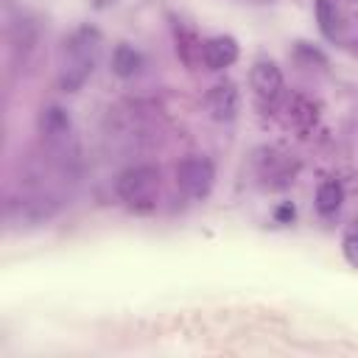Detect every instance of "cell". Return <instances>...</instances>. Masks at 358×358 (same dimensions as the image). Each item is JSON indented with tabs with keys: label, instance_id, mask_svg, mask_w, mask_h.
I'll return each mask as SVG.
<instances>
[{
	"label": "cell",
	"instance_id": "14",
	"mask_svg": "<svg viewBox=\"0 0 358 358\" xmlns=\"http://www.w3.org/2000/svg\"><path fill=\"white\" fill-rule=\"evenodd\" d=\"M316 22L327 39L336 36V6L330 0H316Z\"/></svg>",
	"mask_w": 358,
	"mask_h": 358
},
{
	"label": "cell",
	"instance_id": "2",
	"mask_svg": "<svg viewBox=\"0 0 358 358\" xmlns=\"http://www.w3.org/2000/svg\"><path fill=\"white\" fill-rule=\"evenodd\" d=\"M157 190H159V171L154 165H131V168L120 171L115 179L117 199L129 210H137V213L154 210Z\"/></svg>",
	"mask_w": 358,
	"mask_h": 358
},
{
	"label": "cell",
	"instance_id": "8",
	"mask_svg": "<svg viewBox=\"0 0 358 358\" xmlns=\"http://www.w3.org/2000/svg\"><path fill=\"white\" fill-rule=\"evenodd\" d=\"M238 39L229 36V34H218V36H210L204 42V67L207 70H227L229 64L238 62Z\"/></svg>",
	"mask_w": 358,
	"mask_h": 358
},
{
	"label": "cell",
	"instance_id": "15",
	"mask_svg": "<svg viewBox=\"0 0 358 358\" xmlns=\"http://www.w3.org/2000/svg\"><path fill=\"white\" fill-rule=\"evenodd\" d=\"M341 252H344V260H347L352 268H358V227L347 229V235H344V241H341Z\"/></svg>",
	"mask_w": 358,
	"mask_h": 358
},
{
	"label": "cell",
	"instance_id": "10",
	"mask_svg": "<svg viewBox=\"0 0 358 358\" xmlns=\"http://www.w3.org/2000/svg\"><path fill=\"white\" fill-rule=\"evenodd\" d=\"M341 201H344V187H341V182L327 179V182H322V185L316 187V210H319L322 215L338 213Z\"/></svg>",
	"mask_w": 358,
	"mask_h": 358
},
{
	"label": "cell",
	"instance_id": "1",
	"mask_svg": "<svg viewBox=\"0 0 358 358\" xmlns=\"http://www.w3.org/2000/svg\"><path fill=\"white\" fill-rule=\"evenodd\" d=\"M98 50H101V34L90 25L76 28L67 39H64V64L59 73V87L62 92H78L84 87V81L92 76L95 62H98Z\"/></svg>",
	"mask_w": 358,
	"mask_h": 358
},
{
	"label": "cell",
	"instance_id": "4",
	"mask_svg": "<svg viewBox=\"0 0 358 358\" xmlns=\"http://www.w3.org/2000/svg\"><path fill=\"white\" fill-rule=\"evenodd\" d=\"M213 185H215V165L207 157H185L176 165V187L187 199L193 201L207 199L213 193Z\"/></svg>",
	"mask_w": 358,
	"mask_h": 358
},
{
	"label": "cell",
	"instance_id": "6",
	"mask_svg": "<svg viewBox=\"0 0 358 358\" xmlns=\"http://www.w3.org/2000/svg\"><path fill=\"white\" fill-rule=\"evenodd\" d=\"M204 103H207V112H210L213 120H218V123H232V120L238 117V112H241L238 87H235L232 81H218V84L210 87Z\"/></svg>",
	"mask_w": 358,
	"mask_h": 358
},
{
	"label": "cell",
	"instance_id": "12",
	"mask_svg": "<svg viewBox=\"0 0 358 358\" xmlns=\"http://www.w3.org/2000/svg\"><path fill=\"white\" fill-rule=\"evenodd\" d=\"M36 45V25L31 20H20L14 22L11 28V48L14 50H22V56Z\"/></svg>",
	"mask_w": 358,
	"mask_h": 358
},
{
	"label": "cell",
	"instance_id": "7",
	"mask_svg": "<svg viewBox=\"0 0 358 358\" xmlns=\"http://www.w3.org/2000/svg\"><path fill=\"white\" fill-rule=\"evenodd\" d=\"M36 126H39V134H42V140L48 145H64L70 140V134H73V117L59 103H48L39 112Z\"/></svg>",
	"mask_w": 358,
	"mask_h": 358
},
{
	"label": "cell",
	"instance_id": "13",
	"mask_svg": "<svg viewBox=\"0 0 358 358\" xmlns=\"http://www.w3.org/2000/svg\"><path fill=\"white\" fill-rule=\"evenodd\" d=\"M291 117H294V123L302 131H308L316 123V106H313V101H308L305 95H294V101H291Z\"/></svg>",
	"mask_w": 358,
	"mask_h": 358
},
{
	"label": "cell",
	"instance_id": "9",
	"mask_svg": "<svg viewBox=\"0 0 358 358\" xmlns=\"http://www.w3.org/2000/svg\"><path fill=\"white\" fill-rule=\"evenodd\" d=\"M143 70V53L129 45V42H120L115 50H112V73L117 78H134L137 73Z\"/></svg>",
	"mask_w": 358,
	"mask_h": 358
},
{
	"label": "cell",
	"instance_id": "16",
	"mask_svg": "<svg viewBox=\"0 0 358 358\" xmlns=\"http://www.w3.org/2000/svg\"><path fill=\"white\" fill-rule=\"evenodd\" d=\"M296 56H299L305 64H324V62H327L324 53L316 50V48H310L308 42H296Z\"/></svg>",
	"mask_w": 358,
	"mask_h": 358
},
{
	"label": "cell",
	"instance_id": "17",
	"mask_svg": "<svg viewBox=\"0 0 358 358\" xmlns=\"http://www.w3.org/2000/svg\"><path fill=\"white\" fill-rule=\"evenodd\" d=\"M294 215H296V207H294L291 201H282V204L274 210L277 224H291V221H294Z\"/></svg>",
	"mask_w": 358,
	"mask_h": 358
},
{
	"label": "cell",
	"instance_id": "11",
	"mask_svg": "<svg viewBox=\"0 0 358 358\" xmlns=\"http://www.w3.org/2000/svg\"><path fill=\"white\" fill-rule=\"evenodd\" d=\"M176 53L187 67H196V62L204 64V42H199L193 31H185V28L176 31Z\"/></svg>",
	"mask_w": 358,
	"mask_h": 358
},
{
	"label": "cell",
	"instance_id": "5",
	"mask_svg": "<svg viewBox=\"0 0 358 358\" xmlns=\"http://www.w3.org/2000/svg\"><path fill=\"white\" fill-rule=\"evenodd\" d=\"M249 84H252L255 95H257L260 101H266V103H274V101L282 95V87H285L282 70H280L277 62H271V59H257V62L252 64V70H249Z\"/></svg>",
	"mask_w": 358,
	"mask_h": 358
},
{
	"label": "cell",
	"instance_id": "3",
	"mask_svg": "<svg viewBox=\"0 0 358 358\" xmlns=\"http://www.w3.org/2000/svg\"><path fill=\"white\" fill-rule=\"evenodd\" d=\"M59 213V201L45 193H28L6 201V224L8 229H31L50 221Z\"/></svg>",
	"mask_w": 358,
	"mask_h": 358
}]
</instances>
